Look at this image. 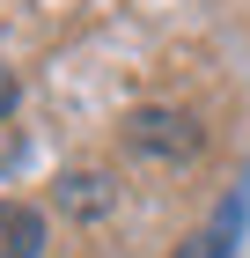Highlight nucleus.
Here are the masks:
<instances>
[{"label": "nucleus", "mask_w": 250, "mask_h": 258, "mask_svg": "<svg viewBox=\"0 0 250 258\" xmlns=\"http://www.w3.org/2000/svg\"><path fill=\"white\" fill-rule=\"evenodd\" d=\"M44 251V214L22 199H0V258H37Z\"/></svg>", "instance_id": "2"}, {"label": "nucleus", "mask_w": 250, "mask_h": 258, "mask_svg": "<svg viewBox=\"0 0 250 258\" xmlns=\"http://www.w3.org/2000/svg\"><path fill=\"white\" fill-rule=\"evenodd\" d=\"M125 140L147 148V155H199V125L184 118V111H162V103L133 111V118H125Z\"/></svg>", "instance_id": "1"}, {"label": "nucleus", "mask_w": 250, "mask_h": 258, "mask_svg": "<svg viewBox=\"0 0 250 258\" xmlns=\"http://www.w3.org/2000/svg\"><path fill=\"white\" fill-rule=\"evenodd\" d=\"M177 258H235V207H221V221L199 229L192 243H177Z\"/></svg>", "instance_id": "3"}, {"label": "nucleus", "mask_w": 250, "mask_h": 258, "mask_svg": "<svg viewBox=\"0 0 250 258\" xmlns=\"http://www.w3.org/2000/svg\"><path fill=\"white\" fill-rule=\"evenodd\" d=\"M8 111H15V74L0 67V118H8Z\"/></svg>", "instance_id": "4"}]
</instances>
